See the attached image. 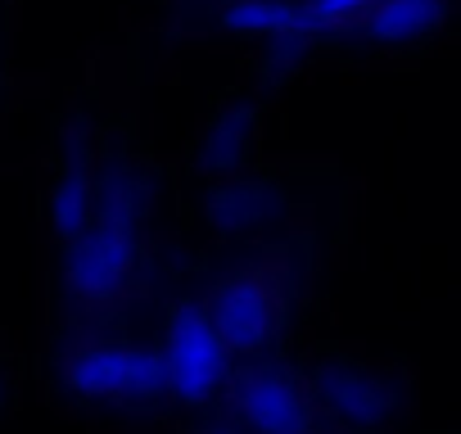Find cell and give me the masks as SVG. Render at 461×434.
I'll use <instances>...</instances> for the list:
<instances>
[{
  "instance_id": "obj_1",
  "label": "cell",
  "mask_w": 461,
  "mask_h": 434,
  "mask_svg": "<svg viewBox=\"0 0 461 434\" xmlns=\"http://www.w3.org/2000/svg\"><path fill=\"white\" fill-rule=\"evenodd\" d=\"M145 263V227L91 217V227L64 245V290L86 308L118 303Z\"/></svg>"
},
{
  "instance_id": "obj_2",
  "label": "cell",
  "mask_w": 461,
  "mask_h": 434,
  "mask_svg": "<svg viewBox=\"0 0 461 434\" xmlns=\"http://www.w3.org/2000/svg\"><path fill=\"white\" fill-rule=\"evenodd\" d=\"M158 362H163V398H176L181 407H208L236 371V357L217 339L203 303H181L167 312Z\"/></svg>"
},
{
  "instance_id": "obj_3",
  "label": "cell",
  "mask_w": 461,
  "mask_h": 434,
  "mask_svg": "<svg viewBox=\"0 0 461 434\" xmlns=\"http://www.w3.org/2000/svg\"><path fill=\"white\" fill-rule=\"evenodd\" d=\"M64 384L82 402L100 407H154L163 398V362L149 344L104 339L68 353Z\"/></svg>"
},
{
  "instance_id": "obj_4",
  "label": "cell",
  "mask_w": 461,
  "mask_h": 434,
  "mask_svg": "<svg viewBox=\"0 0 461 434\" xmlns=\"http://www.w3.org/2000/svg\"><path fill=\"white\" fill-rule=\"evenodd\" d=\"M221 393L230 398V416L245 434H317L312 389L285 366L254 362L230 371Z\"/></svg>"
},
{
  "instance_id": "obj_5",
  "label": "cell",
  "mask_w": 461,
  "mask_h": 434,
  "mask_svg": "<svg viewBox=\"0 0 461 434\" xmlns=\"http://www.w3.org/2000/svg\"><path fill=\"white\" fill-rule=\"evenodd\" d=\"M217 339L230 348V357H258L276 344L285 326V303L281 285L263 272H230L212 285L203 303Z\"/></svg>"
},
{
  "instance_id": "obj_6",
  "label": "cell",
  "mask_w": 461,
  "mask_h": 434,
  "mask_svg": "<svg viewBox=\"0 0 461 434\" xmlns=\"http://www.w3.org/2000/svg\"><path fill=\"white\" fill-rule=\"evenodd\" d=\"M308 389H312L317 411H330L348 429H384L402 407V389L389 375H380L371 366H357V362L317 366Z\"/></svg>"
},
{
  "instance_id": "obj_7",
  "label": "cell",
  "mask_w": 461,
  "mask_h": 434,
  "mask_svg": "<svg viewBox=\"0 0 461 434\" xmlns=\"http://www.w3.org/2000/svg\"><path fill=\"white\" fill-rule=\"evenodd\" d=\"M95 136L86 122H73L64 127V140H59V172L50 181V194H46V217H50V231L59 245L77 240L91 217H95Z\"/></svg>"
},
{
  "instance_id": "obj_8",
  "label": "cell",
  "mask_w": 461,
  "mask_h": 434,
  "mask_svg": "<svg viewBox=\"0 0 461 434\" xmlns=\"http://www.w3.org/2000/svg\"><path fill=\"white\" fill-rule=\"evenodd\" d=\"M281 217V190L263 176H221L203 199V222L217 236H254Z\"/></svg>"
},
{
  "instance_id": "obj_9",
  "label": "cell",
  "mask_w": 461,
  "mask_h": 434,
  "mask_svg": "<svg viewBox=\"0 0 461 434\" xmlns=\"http://www.w3.org/2000/svg\"><path fill=\"white\" fill-rule=\"evenodd\" d=\"M258 145V109L254 104H226L212 113V122L203 127L199 145H194V167L203 176H236L249 167Z\"/></svg>"
},
{
  "instance_id": "obj_10",
  "label": "cell",
  "mask_w": 461,
  "mask_h": 434,
  "mask_svg": "<svg viewBox=\"0 0 461 434\" xmlns=\"http://www.w3.org/2000/svg\"><path fill=\"white\" fill-rule=\"evenodd\" d=\"M447 19V0H375V5L357 19L362 37L384 50H407L429 41Z\"/></svg>"
},
{
  "instance_id": "obj_11",
  "label": "cell",
  "mask_w": 461,
  "mask_h": 434,
  "mask_svg": "<svg viewBox=\"0 0 461 434\" xmlns=\"http://www.w3.org/2000/svg\"><path fill=\"white\" fill-rule=\"evenodd\" d=\"M154 176L136 158H100L95 163V217L145 227L154 212Z\"/></svg>"
},
{
  "instance_id": "obj_12",
  "label": "cell",
  "mask_w": 461,
  "mask_h": 434,
  "mask_svg": "<svg viewBox=\"0 0 461 434\" xmlns=\"http://www.w3.org/2000/svg\"><path fill=\"white\" fill-rule=\"evenodd\" d=\"M221 23L230 37L272 41V37L299 32V0H230L221 10Z\"/></svg>"
},
{
  "instance_id": "obj_13",
  "label": "cell",
  "mask_w": 461,
  "mask_h": 434,
  "mask_svg": "<svg viewBox=\"0 0 461 434\" xmlns=\"http://www.w3.org/2000/svg\"><path fill=\"white\" fill-rule=\"evenodd\" d=\"M375 5V0H299V32L312 37H330V32H348L357 28V19Z\"/></svg>"
},
{
  "instance_id": "obj_14",
  "label": "cell",
  "mask_w": 461,
  "mask_h": 434,
  "mask_svg": "<svg viewBox=\"0 0 461 434\" xmlns=\"http://www.w3.org/2000/svg\"><path fill=\"white\" fill-rule=\"evenodd\" d=\"M267 50H263V68L272 73V77H290L299 64H303V55H308V37L303 32H285V37H272V41H263Z\"/></svg>"
},
{
  "instance_id": "obj_15",
  "label": "cell",
  "mask_w": 461,
  "mask_h": 434,
  "mask_svg": "<svg viewBox=\"0 0 461 434\" xmlns=\"http://www.w3.org/2000/svg\"><path fill=\"white\" fill-rule=\"evenodd\" d=\"M194 434H245L240 425H203V429H194Z\"/></svg>"
},
{
  "instance_id": "obj_16",
  "label": "cell",
  "mask_w": 461,
  "mask_h": 434,
  "mask_svg": "<svg viewBox=\"0 0 461 434\" xmlns=\"http://www.w3.org/2000/svg\"><path fill=\"white\" fill-rule=\"evenodd\" d=\"M0 402H5V384H0Z\"/></svg>"
},
{
  "instance_id": "obj_17",
  "label": "cell",
  "mask_w": 461,
  "mask_h": 434,
  "mask_svg": "<svg viewBox=\"0 0 461 434\" xmlns=\"http://www.w3.org/2000/svg\"><path fill=\"white\" fill-rule=\"evenodd\" d=\"M226 5H230V0H226Z\"/></svg>"
}]
</instances>
